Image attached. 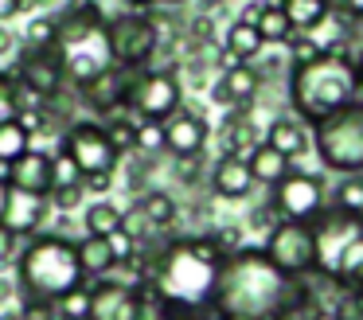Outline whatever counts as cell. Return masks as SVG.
Masks as SVG:
<instances>
[{"label": "cell", "mask_w": 363, "mask_h": 320, "mask_svg": "<svg viewBox=\"0 0 363 320\" xmlns=\"http://www.w3.org/2000/svg\"><path fill=\"white\" fill-rule=\"evenodd\" d=\"M223 258L227 254L207 234H176V238H164V246L141 242L137 270L157 309H211Z\"/></svg>", "instance_id": "cell-1"}, {"label": "cell", "mask_w": 363, "mask_h": 320, "mask_svg": "<svg viewBox=\"0 0 363 320\" xmlns=\"http://www.w3.org/2000/svg\"><path fill=\"white\" fill-rule=\"evenodd\" d=\"M305 285L301 277H285L262 246H238L223 258L211 293V312L242 320H289L301 309Z\"/></svg>", "instance_id": "cell-2"}, {"label": "cell", "mask_w": 363, "mask_h": 320, "mask_svg": "<svg viewBox=\"0 0 363 320\" xmlns=\"http://www.w3.org/2000/svg\"><path fill=\"white\" fill-rule=\"evenodd\" d=\"M285 94H289V114L313 129L328 114L363 101L359 62L347 51H316L313 59L285 67Z\"/></svg>", "instance_id": "cell-3"}, {"label": "cell", "mask_w": 363, "mask_h": 320, "mask_svg": "<svg viewBox=\"0 0 363 320\" xmlns=\"http://www.w3.org/2000/svg\"><path fill=\"white\" fill-rule=\"evenodd\" d=\"M16 285L24 301L43 304H55L74 285H86L79 254H74V238L55 231H35L32 238H24V250L16 254Z\"/></svg>", "instance_id": "cell-4"}, {"label": "cell", "mask_w": 363, "mask_h": 320, "mask_svg": "<svg viewBox=\"0 0 363 320\" xmlns=\"http://www.w3.org/2000/svg\"><path fill=\"white\" fill-rule=\"evenodd\" d=\"M316 242V273L347 289L363 273V211H344L324 203V211L313 219Z\"/></svg>", "instance_id": "cell-5"}, {"label": "cell", "mask_w": 363, "mask_h": 320, "mask_svg": "<svg viewBox=\"0 0 363 320\" xmlns=\"http://www.w3.org/2000/svg\"><path fill=\"white\" fill-rule=\"evenodd\" d=\"M313 137V153L320 156V164L336 176H355L363 172V101L328 114L324 121H316L308 129Z\"/></svg>", "instance_id": "cell-6"}, {"label": "cell", "mask_w": 363, "mask_h": 320, "mask_svg": "<svg viewBox=\"0 0 363 320\" xmlns=\"http://www.w3.org/2000/svg\"><path fill=\"white\" fill-rule=\"evenodd\" d=\"M106 43H110V55L118 67L145 70L152 67L160 51V31L149 12H129L125 8L118 16H106Z\"/></svg>", "instance_id": "cell-7"}, {"label": "cell", "mask_w": 363, "mask_h": 320, "mask_svg": "<svg viewBox=\"0 0 363 320\" xmlns=\"http://www.w3.org/2000/svg\"><path fill=\"white\" fill-rule=\"evenodd\" d=\"M86 320H157V309L141 281L106 273L86 281Z\"/></svg>", "instance_id": "cell-8"}, {"label": "cell", "mask_w": 363, "mask_h": 320, "mask_svg": "<svg viewBox=\"0 0 363 320\" xmlns=\"http://www.w3.org/2000/svg\"><path fill=\"white\" fill-rule=\"evenodd\" d=\"M262 254L285 273V277H308L316 273V242H313V219H277L266 231Z\"/></svg>", "instance_id": "cell-9"}, {"label": "cell", "mask_w": 363, "mask_h": 320, "mask_svg": "<svg viewBox=\"0 0 363 320\" xmlns=\"http://www.w3.org/2000/svg\"><path fill=\"white\" fill-rule=\"evenodd\" d=\"M59 153H67L74 160V168L82 176H94V172H118L121 153L113 148L110 133L102 121L94 117H74L63 133H59Z\"/></svg>", "instance_id": "cell-10"}, {"label": "cell", "mask_w": 363, "mask_h": 320, "mask_svg": "<svg viewBox=\"0 0 363 320\" xmlns=\"http://www.w3.org/2000/svg\"><path fill=\"white\" fill-rule=\"evenodd\" d=\"M184 106V82L172 67H145L137 70L133 90H129L125 109L133 117H145V121H164L168 114Z\"/></svg>", "instance_id": "cell-11"}, {"label": "cell", "mask_w": 363, "mask_h": 320, "mask_svg": "<svg viewBox=\"0 0 363 320\" xmlns=\"http://www.w3.org/2000/svg\"><path fill=\"white\" fill-rule=\"evenodd\" d=\"M328 203V192H324V180L313 176V172L289 168L274 187H269V207H274L277 219H316Z\"/></svg>", "instance_id": "cell-12"}, {"label": "cell", "mask_w": 363, "mask_h": 320, "mask_svg": "<svg viewBox=\"0 0 363 320\" xmlns=\"http://www.w3.org/2000/svg\"><path fill=\"white\" fill-rule=\"evenodd\" d=\"M12 78H16L24 90H32L35 98H43V101H51V98H59L63 90H71L63 67H59L55 47H24L20 43V51L12 55Z\"/></svg>", "instance_id": "cell-13"}, {"label": "cell", "mask_w": 363, "mask_h": 320, "mask_svg": "<svg viewBox=\"0 0 363 320\" xmlns=\"http://www.w3.org/2000/svg\"><path fill=\"white\" fill-rule=\"evenodd\" d=\"M133 78H137V70L110 62V67L98 70L94 78H86L82 86H74V101L86 106L94 117H110V114H118V109H125L129 90H133Z\"/></svg>", "instance_id": "cell-14"}, {"label": "cell", "mask_w": 363, "mask_h": 320, "mask_svg": "<svg viewBox=\"0 0 363 320\" xmlns=\"http://www.w3.org/2000/svg\"><path fill=\"white\" fill-rule=\"evenodd\" d=\"M211 140V121L196 106H180L164 117V153L168 156H196Z\"/></svg>", "instance_id": "cell-15"}, {"label": "cell", "mask_w": 363, "mask_h": 320, "mask_svg": "<svg viewBox=\"0 0 363 320\" xmlns=\"http://www.w3.org/2000/svg\"><path fill=\"white\" fill-rule=\"evenodd\" d=\"M266 86V78L258 75L254 62H235V67L219 70L211 82V101L219 109H242V106H254Z\"/></svg>", "instance_id": "cell-16"}, {"label": "cell", "mask_w": 363, "mask_h": 320, "mask_svg": "<svg viewBox=\"0 0 363 320\" xmlns=\"http://www.w3.org/2000/svg\"><path fill=\"white\" fill-rule=\"evenodd\" d=\"M4 184L16 192H32V195H51V153L48 148L28 145L16 160L4 164Z\"/></svg>", "instance_id": "cell-17"}, {"label": "cell", "mask_w": 363, "mask_h": 320, "mask_svg": "<svg viewBox=\"0 0 363 320\" xmlns=\"http://www.w3.org/2000/svg\"><path fill=\"white\" fill-rule=\"evenodd\" d=\"M48 215H55L51 203H48V195H32V192H16V187H9V199H4V215H0V223L9 226L16 238H32L35 231H43Z\"/></svg>", "instance_id": "cell-18"}, {"label": "cell", "mask_w": 363, "mask_h": 320, "mask_svg": "<svg viewBox=\"0 0 363 320\" xmlns=\"http://www.w3.org/2000/svg\"><path fill=\"white\" fill-rule=\"evenodd\" d=\"M207 184H211V195L223 199V203H238L258 187L254 176H250V164H246L242 156H230V153L215 156L211 172H207Z\"/></svg>", "instance_id": "cell-19"}, {"label": "cell", "mask_w": 363, "mask_h": 320, "mask_svg": "<svg viewBox=\"0 0 363 320\" xmlns=\"http://www.w3.org/2000/svg\"><path fill=\"white\" fill-rule=\"evenodd\" d=\"M266 145L277 148L281 156H289V160H301V156L313 153V137H308V125L301 121V117L293 114H277L274 121H269L266 129Z\"/></svg>", "instance_id": "cell-20"}, {"label": "cell", "mask_w": 363, "mask_h": 320, "mask_svg": "<svg viewBox=\"0 0 363 320\" xmlns=\"http://www.w3.org/2000/svg\"><path fill=\"white\" fill-rule=\"evenodd\" d=\"M254 145H262V137H258V121L250 117V106L227 109V117H223V125H219V148L246 160Z\"/></svg>", "instance_id": "cell-21"}, {"label": "cell", "mask_w": 363, "mask_h": 320, "mask_svg": "<svg viewBox=\"0 0 363 320\" xmlns=\"http://www.w3.org/2000/svg\"><path fill=\"white\" fill-rule=\"evenodd\" d=\"M74 254H79V270H82L86 281L106 277V273L118 270V258H113V250H110V238L82 234V238H74Z\"/></svg>", "instance_id": "cell-22"}, {"label": "cell", "mask_w": 363, "mask_h": 320, "mask_svg": "<svg viewBox=\"0 0 363 320\" xmlns=\"http://www.w3.org/2000/svg\"><path fill=\"white\" fill-rule=\"evenodd\" d=\"M133 203L141 207V215L149 219V226H152L157 234L172 231L176 219H180V203H176V195L164 192V187H145V192L137 195Z\"/></svg>", "instance_id": "cell-23"}, {"label": "cell", "mask_w": 363, "mask_h": 320, "mask_svg": "<svg viewBox=\"0 0 363 320\" xmlns=\"http://www.w3.org/2000/svg\"><path fill=\"white\" fill-rule=\"evenodd\" d=\"M219 47L230 55V59H238V62H254L262 55V39H258V28H254L250 20H230L227 28H223V35H219Z\"/></svg>", "instance_id": "cell-24"}, {"label": "cell", "mask_w": 363, "mask_h": 320, "mask_svg": "<svg viewBox=\"0 0 363 320\" xmlns=\"http://www.w3.org/2000/svg\"><path fill=\"white\" fill-rule=\"evenodd\" d=\"M246 164H250V176H254V184H262V187H274L277 180H281L285 172L293 168V160H289V156H281L277 148H269L266 140L250 148V156H246Z\"/></svg>", "instance_id": "cell-25"}, {"label": "cell", "mask_w": 363, "mask_h": 320, "mask_svg": "<svg viewBox=\"0 0 363 320\" xmlns=\"http://www.w3.org/2000/svg\"><path fill=\"white\" fill-rule=\"evenodd\" d=\"M121 226V207L106 195H98L86 211H82V231L86 234H98V238H110L113 231Z\"/></svg>", "instance_id": "cell-26"}, {"label": "cell", "mask_w": 363, "mask_h": 320, "mask_svg": "<svg viewBox=\"0 0 363 320\" xmlns=\"http://www.w3.org/2000/svg\"><path fill=\"white\" fill-rule=\"evenodd\" d=\"M254 28H258V39L266 47H281L285 39L293 35V28H289V20H285L277 0H266V4H262V12L254 16Z\"/></svg>", "instance_id": "cell-27"}, {"label": "cell", "mask_w": 363, "mask_h": 320, "mask_svg": "<svg viewBox=\"0 0 363 320\" xmlns=\"http://www.w3.org/2000/svg\"><path fill=\"white\" fill-rule=\"evenodd\" d=\"M277 4H281V12H285V20H289L293 31L316 28V23H320L324 16L332 12L328 0H277Z\"/></svg>", "instance_id": "cell-28"}, {"label": "cell", "mask_w": 363, "mask_h": 320, "mask_svg": "<svg viewBox=\"0 0 363 320\" xmlns=\"http://www.w3.org/2000/svg\"><path fill=\"white\" fill-rule=\"evenodd\" d=\"M28 145H32V133H28V125L20 121V117L0 121V168H4L9 160H16Z\"/></svg>", "instance_id": "cell-29"}, {"label": "cell", "mask_w": 363, "mask_h": 320, "mask_svg": "<svg viewBox=\"0 0 363 320\" xmlns=\"http://www.w3.org/2000/svg\"><path fill=\"white\" fill-rule=\"evenodd\" d=\"M133 153H145V156L164 153V121H145V117H137V125H133Z\"/></svg>", "instance_id": "cell-30"}, {"label": "cell", "mask_w": 363, "mask_h": 320, "mask_svg": "<svg viewBox=\"0 0 363 320\" xmlns=\"http://www.w3.org/2000/svg\"><path fill=\"white\" fill-rule=\"evenodd\" d=\"M55 31H59L55 12L32 16V20H28V28H24V35H20V43H24V47H55Z\"/></svg>", "instance_id": "cell-31"}, {"label": "cell", "mask_w": 363, "mask_h": 320, "mask_svg": "<svg viewBox=\"0 0 363 320\" xmlns=\"http://www.w3.org/2000/svg\"><path fill=\"white\" fill-rule=\"evenodd\" d=\"M332 207L363 211V172H355V176H340L336 192H332Z\"/></svg>", "instance_id": "cell-32"}, {"label": "cell", "mask_w": 363, "mask_h": 320, "mask_svg": "<svg viewBox=\"0 0 363 320\" xmlns=\"http://www.w3.org/2000/svg\"><path fill=\"white\" fill-rule=\"evenodd\" d=\"M51 309H55L59 320H86V285H74L71 293H63Z\"/></svg>", "instance_id": "cell-33"}, {"label": "cell", "mask_w": 363, "mask_h": 320, "mask_svg": "<svg viewBox=\"0 0 363 320\" xmlns=\"http://www.w3.org/2000/svg\"><path fill=\"white\" fill-rule=\"evenodd\" d=\"M82 195H86V187H82V184H63V187H51L48 203H51L55 215H67V211H74L82 203Z\"/></svg>", "instance_id": "cell-34"}, {"label": "cell", "mask_w": 363, "mask_h": 320, "mask_svg": "<svg viewBox=\"0 0 363 320\" xmlns=\"http://www.w3.org/2000/svg\"><path fill=\"white\" fill-rule=\"evenodd\" d=\"M63 184H82V172L74 168V160L67 153H51V187H63Z\"/></svg>", "instance_id": "cell-35"}, {"label": "cell", "mask_w": 363, "mask_h": 320, "mask_svg": "<svg viewBox=\"0 0 363 320\" xmlns=\"http://www.w3.org/2000/svg\"><path fill=\"white\" fill-rule=\"evenodd\" d=\"M16 78H12L9 67H0V121H9V117H16Z\"/></svg>", "instance_id": "cell-36"}, {"label": "cell", "mask_w": 363, "mask_h": 320, "mask_svg": "<svg viewBox=\"0 0 363 320\" xmlns=\"http://www.w3.org/2000/svg\"><path fill=\"white\" fill-rule=\"evenodd\" d=\"M207 238H211L215 246L223 250V254H230V250L246 246V242H242V226H238V223H223V226H215V231L207 234Z\"/></svg>", "instance_id": "cell-37"}, {"label": "cell", "mask_w": 363, "mask_h": 320, "mask_svg": "<svg viewBox=\"0 0 363 320\" xmlns=\"http://www.w3.org/2000/svg\"><path fill=\"white\" fill-rule=\"evenodd\" d=\"M172 164H176V180H180V184H188V187L199 184V164H203V153H196V156H172Z\"/></svg>", "instance_id": "cell-38"}, {"label": "cell", "mask_w": 363, "mask_h": 320, "mask_svg": "<svg viewBox=\"0 0 363 320\" xmlns=\"http://www.w3.org/2000/svg\"><path fill=\"white\" fill-rule=\"evenodd\" d=\"M207 316H211V309H157V320H207Z\"/></svg>", "instance_id": "cell-39"}, {"label": "cell", "mask_w": 363, "mask_h": 320, "mask_svg": "<svg viewBox=\"0 0 363 320\" xmlns=\"http://www.w3.org/2000/svg\"><path fill=\"white\" fill-rule=\"evenodd\" d=\"M274 223H277V215H274V207H269V199L262 203V207H254L250 215H246V226H254V231H258V226H262V231H269Z\"/></svg>", "instance_id": "cell-40"}, {"label": "cell", "mask_w": 363, "mask_h": 320, "mask_svg": "<svg viewBox=\"0 0 363 320\" xmlns=\"http://www.w3.org/2000/svg\"><path fill=\"white\" fill-rule=\"evenodd\" d=\"M82 187L90 195H106L113 187V172H94V176H82Z\"/></svg>", "instance_id": "cell-41"}, {"label": "cell", "mask_w": 363, "mask_h": 320, "mask_svg": "<svg viewBox=\"0 0 363 320\" xmlns=\"http://www.w3.org/2000/svg\"><path fill=\"white\" fill-rule=\"evenodd\" d=\"M20 51V35L9 28V23H0V59H12Z\"/></svg>", "instance_id": "cell-42"}, {"label": "cell", "mask_w": 363, "mask_h": 320, "mask_svg": "<svg viewBox=\"0 0 363 320\" xmlns=\"http://www.w3.org/2000/svg\"><path fill=\"white\" fill-rule=\"evenodd\" d=\"M20 242H24V238H16L9 226L0 223V262H9L12 254H20Z\"/></svg>", "instance_id": "cell-43"}, {"label": "cell", "mask_w": 363, "mask_h": 320, "mask_svg": "<svg viewBox=\"0 0 363 320\" xmlns=\"http://www.w3.org/2000/svg\"><path fill=\"white\" fill-rule=\"evenodd\" d=\"M20 12H24V0H0V23H9Z\"/></svg>", "instance_id": "cell-44"}, {"label": "cell", "mask_w": 363, "mask_h": 320, "mask_svg": "<svg viewBox=\"0 0 363 320\" xmlns=\"http://www.w3.org/2000/svg\"><path fill=\"white\" fill-rule=\"evenodd\" d=\"M121 4H125L129 12H149V8H157L160 0H121Z\"/></svg>", "instance_id": "cell-45"}, {"label": "cell", "mask_w": 363, "mask_h": 320, "mask_svg": "<svg viewBox=\"0 0 363 320\" xmlns=\"http://www.w3.org/2000/svg\"><path fill=\"white\" fill-rule=\"evenodd\" d=\"M4 199H9V184H4V172H0V215H4Z\"/></svg>", "instance_id": "cell-46"}, {"label": "cell", "mask_w": 363, "mask_h": 320, "mask_svg": "<svg viewBox=\"0 0 363 320\" xmlns=\"http://www.w3.org/2000/svg\"><path fill=\"white\" fill-rule=\"evenodd\" d=\"M188 0H160V8H184Z\"/></svg>", "instance_id": "cell-47"}, {"label": "cell", "mask_w": 363, "mask_h": 320, "mask_svg": "<svg viewBox=\"0 0 363 320\" xmlns=\"http://www.w3.org/2000/svg\"><path fill=\"white\" fill-rule=\"evenodd\" d=\"M207 320H242V316H227V312H211Z\"/></svg>", "instance_id": "cell-48"}, {"label": "cell", "mask_w": 363, "mask_h": 320, "mask_svg": "<svg viewBox=\"0 0 363 320\" xmlns=\"http://www.w3.org/2000/svg\"><path fill=\"white\" fill-rule=\"evenodd\" d=\"M355 62H359V82H363V51H359V55H355Z\"/></svg>", "instance_id": "cell-49"}, {"label": "cell", "mask_w": 363, "mask_h": 320, "mask_svg": "<svg viewBox=\"0 0 363 320\" xmlns=\"http://www.w3.org/2000/svg\"><path fill=\"white\" fill-rule=\"evenodd\" d=\"M51 320H59V316H51Z\"/></svg>", "instance_id": "cell-50"}]
</instances>
